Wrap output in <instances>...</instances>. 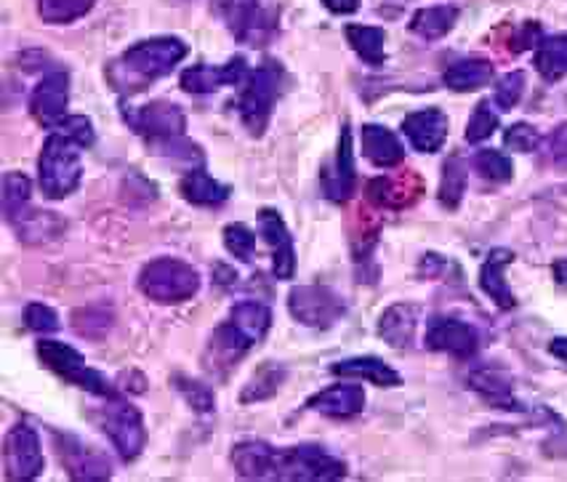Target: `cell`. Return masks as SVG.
Wrapping results in <instances>:
<instances>
[{"mask_svg":"<svg viewBox=\"0 0 567 482\" xmlns=\"http://www.w3.org/2000/svg\"><path fill=\"white\" fill-rule=\"evenodd\" d=\"M322 3L333 14H354L360 9V0H322Z\"/></svg>","mask_w":567,"mask_h":482,"instance_id":"c3c4849f","label":"cell"},{"mask_svg":"<svg viewBox=\"0 0 567 482\" xmlns=\"http://www.w3.org/2000/svg\"><path fill=\"white\" fill-rule=\"evenodd\" d=\"M546 150H549V161L554 166L567 171V123L559 125V129L549 136Z\"/></svg>","mask_w":567,"mask_h":482,"instance_id":"7dc6e473","label":"cell"},{"mask_svg":"<svg viewBox=\"0 0 567 482\" xmlns=\"http://www.w3.org/2000/svg\"><path fill=\"white\" fill-rule=\"evenodd\" d=\"M68 102H70V75L68 72H51L41 83L35 85L30 96V112L41 125L54 129L68 117Z\"/></svg>","mask_w":567,"mask_h":482,"instance_id":"4fadbf2b","label":"cell"},{"mask_svg":"<svg viewBox=\"0 0 567 482\" xmlns=\"http://www.w3.org/2000/svg\"><path fill=\"white\" fill-rule=\"evenodd\" d=\"M288 309L301 326L328 328L344 315V301L326 286H301L288 296Z\"/></svg>","mask_w":567,"mask_h":482,"instance_id":"8fae6325","label":"cell"},{"mask_svg":"<svg viewBox=\"0 0 567 482\" xmlns=\"http://www.w3.org/2000/svg\"><path fill=\"white\" fill-rule=\"evenodd\" d=\"M443 81L453 91H477L493 81V64L487 59H464L445 70Z\"/></svg>","mask_w":567,"mask_h":482,"instance_id":"f546056e","label":"cell"},{"mask_svg":"<svg viewBox=\"0 0 567 482\" xmlns=\"http://www.w3.org/2000/svg\"><path fill=\"white\" fill-rule=\"evenodd\" d=\"M421 195L419 176H402V180H373L368 184V201L379 208H402L411 206L415 197Z\"/></svg>","mask_w":567,"mask_h":482,"instance_id":"d4e9b609","label":"cell"},{"mask_svg":"<svg viewBox=\"0 0 567 482\" xmlns=\"http://www.w3.org/2000/svg\"><path fill=\"white\" fill-rule=\"evenodd\" d=\"M402 134L419 152H437L447 139V115L437 107L411 112L402 121Z\"/></svg>","mask_w":567,"mask_h":482,"instance_id":"d6986e66","label":"cell"},{"mask_svg":"<svg viewBox=\"0 0 567 482\" xmlns=\"http://www.w3.org/2000/svg\"><path fill=\"white\" fill-rule=\"evenodd\" d=\"M282 83V68L277 62H264L261 68L250 72L248 85L243 89L240 99H237V112L240 121L248 129L250 136L259 139L267 131L269 117H272L275 99L280 94Z\"/></svg>","mask_w":567,"mask_h":482,"instance_id":"277c9868","label":"cell"},{"mask_svg":"<svg viewBox=\"0 0 567 482\" xmlns=\"http://www.w3.org/2000/svg\"><path fill=\"white\" fill-rule=\"evenodd\" d=\"M474 171H477L480 176L487 182H496V184H504V182H512V174H514V166L509 157L504 155V152L498 150H480L477 155H474Z\"/></svg>","mask_w":567,"mask_h":482,"instance_id":"8d00e7d4","label":"cell"},{"mask_svg":"<svg viewBox=\"0 0 567 482\" xmlns=\"http://www.w3.org/2000/svg\"><path fill=\"white\" fill-rule=\"evenodd\" d=\"M536 70L549 83L567 75V35H551L538 43Z\"/></svg>","mask_w":567,"mask_h":482,"instance_id":"1f68e13d","label":"cell"},{"mask_svg":"<svg viewBox=\"0 0 567 482\" xmlns=\"http://www.w3.org/2000/svg\"><path fill=\"white\" fill-rule=\"evenodd\" d=\"M360 144H362V155L379 168H394L405 161V150H402L400 139L389 129H384V125H375V123L362 125Z\"/></svg>","mask_w":567,"mask_h":482,"instance_id":"7402d4cb","label":"cell"},{"mask_svg":"<svg viewBox=\"0 0 567 482\" xmlns=\"http://www.w3.org/2000/svg\"><path fill=\"white\" fill-rule=\"evenodd\" d=\"M184 57H187V43H182L179 38L142 41L107 64V81L117 94L134 96L161 78L171 75Z\"/></svg>","mask_w":567,"mask_h":482,"instance_id":"6da1fadb","label":"cell"},{"mask_svg":"<svg viewBox=\"0 0 567 482\" xmlns=\"http://www.w3.org/2000/svg\"><path fill=\"white\" fill-rule=\"evenodd\" d=\"M24 322H28L30 331L35 334H54L59 331V317L51 307H45V304H30L28 312H24Z\"/></svg>","mask_w":567,"mask_h":482,"instance_id":"bcb514c9","label":"cell"},{"mask_svg":"<svg viewBox=\"0 0 567 482\" xmlns=\"http://www.w3.org/2000/svg\"><path fill=\"white\" fill-rule=\"evenodd\" d=\"M282 381H286V368L277 366V362H269V366H264L256 371L254 379H250V384L243 389L240 400L243 402H259V400L272 398L277 389H280Z\"/></svg>","mask_w":567,"mask_h":482,"instance_id":"d590c367","label":"cell"},{"mask_svg":"<svg viewBox=\"0 0 567 482\" xmlns=\"http://www.w3.org/2000/svg\"><path fill=\"white\" fill-rule=\"evenodd\" d=\"M419 326V307L413 304H392L379 320V336L394 349H408L415 339Z\"/></svg>","mask_w":567,"mask_h":482,"instance_id":"cb8c5ba5","label":"cell"},{"mask_svg":"<svg viewBox=\"0 0 567 482\" xmlns=\"http://www.w3.org/2000/svg\"><path fill=\"white\" fill-rule=\"evenodd\" d=\"M496 129H498L496 110L491 107V102H480L472 112L470 123H466V142H472V144L485 142V139H491L493 134H496Z\"/></svg>","mask_w":567,"mask_h":482,"instance_id":"ab89813d","label":"cell"},{"mask_svg":"<svg viewBox=\"0 0 567 482\" xmlns=\"http://www.w3.org/2000/svg\"><path fill=\"white\" fill-rule=\"evenodd\" d=\"M138 288H142L147 299L157 304H182L193 299L197 290H200V275H197L193 264L163 256V259L150 261L142 269Z\"/></svg>","mask_w":567,"mask_h":482,"instance_id":"3957f363","label":"cell"},{"mask_svg":"<svg viewBox=\"0 0 567 482\" xmlns=\"http://www.w3.org/2000/svg\"><path fill=\"white\" fill-rule=\"evenodd\" d=\"M514 261V254L506 248H493L487 254V259L483 261V269H480V288L496 301V307L501 309H512L517 299H514L509 283H506V267Z\"/></svg>","mask_w":567,"mask_h":482,"instance_id":"44dd1931","label":"cell"},{"mask_svg":"<svg viewBox=\"0 0 567 482\" xmlns=\"http://www.w3.org/2000/svg\"><path fill=\"white\" fill-rule=\"evenodd\" d=\"M224 246H227V250L235 259L250 261L256 254V235L240 222L227 224V227H224Z\"/></svg>","mask_w":567,"mask_h":482,"instance_id":"60d3db41","label":"cell"},{"mask_svg":"<svg viewBox=\"0 0 567 482\" xmlns=\"http://www.w3.org/2000/svg\"><path fill=\"white\" fill-rule=\"evenodd\" d=\"M99 424H102L104 434L112 440L123 461H134L144 451L147 429H144L142 413L131 402L112 398L110 406H104L102 413H99Z\"/></svg>","mask_w":567,"mask_h":482,"instance_id":"52a82bcc","label":"cell"},{"mask_svg":"<svg viewBox=\"0 0 567 482\" xmlns=\"http://www.w3.org/2000/svg\"><path fill=\"white\" fill-rule=\"evenodd\" d=\"M277 448L264 440H243L233 448V466L246 480H277Z\"/></svg>","mask_w":567,"mask_h":482,"instance_id":"ac0fdd59","label":"cell"},{"mask_svg":"<svg viewBox=\"0 0 567 482\" xmlns=\"http://www.w3.org/2000/svg\"><path fill=\"white\" fill-rule=\"evenodd\" d=\"M307 406L328 419H352L365 408V392L358 384H333L312 394Z\"/></svg>","mask_w":567,"mask_h":482,"instance_id":"ffe728a7","label":"cell"},{"mask_svg":"<svg viewBox=\"0 0 567 482\" xmlns=\"http://www.w3.org/2000/svg\"><path fill=\"white\" fill-rule=\"evenodd\" d=\"M81 176V147L72 139L54 131V134L45 139L41 157H38V182H41L43 195L49 201H62V197L75 193Z\"/></svg>","mask_w":567,"mask_h":482,"instance_id":"7a4b0ae2","label":"cell"},{"mask_svg":"<svg viewBox=\"0 0 567 482\" xmlns=\"http://www.w3.org/2000/svg\"><path fill=\"white\" fill-rule=\"evenodd\" d=\"M549 352L554 358H559L567 366V339H554L549 345Z\"/></svg>","mask_w":567,"mask_h":482,"instance_id":"681fc988","label":"cell"},{"mask_svg":"<svg viewBox=\"0 0 567 482\" xmlns=\"http://www.w3.org/2000/svg\"><path fill=\"white\" fill-rule=\"evenodd\" d=\"M458 9L456 6H432V9H421L413 14L411 32H415L424 41H440L447 32L456 28Z\"/></svg>","mask_w":567,"mask_h":482,"instance_id":"f1b7e54d","label":"cell"},{"mask_svg":"<svg viewBox=\"0 0 567 482\" xmlns=\"http://www.w3.org/2000/svg\"><path fill=\"white\" fill-rule=\"evenodd\" d=\"M331 373L344 376V379H365L375 387H400L402 384L400 373L379 358H352V360L333 362Z\"/></svg>","mask_w":567,"mask_h":482,"instance_id":"484cf974","label":"cell"},{"mask_svg":"<svg viewBox=\"0 0 567 482\" xmlns=\"http://www.w3.org/2000/svg\"><path fill=\"white\" fill-rule=\"evenodd\" d=\"M176 389L187 398V402L195 408V411L200 413L214 411V402H216L214 392H210L206 384H200V381H189L184 379V376H179V379H176Z\"/></svg>","mask_w":567,"mask_h":482,"instance_id":"ee69618b","label":"cell"},{"mask_svg":"<svg viewBox=\"0 0 567 482\" xmlns=\"http://www.w3.org/2000/svg\"><path fill=\"white\" fill-rule=\"evenodd\" d=\"M248 64L243 57L229 59L221 68H214V64H197V68H189L182 72V89L187 94H214L221 85H235L246 78Z\"/></svg>","mask_w":567,"mask_h":482,"instance_id":"2e32d148","label":"cell"},{"mask_svg":"<svg viewBox=\"0 0 567 482\" xmlns=\"http://www.w3.org/2000/svg\"><path fill=\"white\" fill-rule=\"evenodd\" d=\"M354 184H358V174H354L352 131H349V125H344L339 136V152H336L333 168L322 174V189H326L328 201L347 203L354 195Z\"/></svg>","mask_w":567,"mask_h":482,"instance_id":"e0dca14e","label":"cell"},{"mask_svg":"<svg viewBox=\"0 0 567 482\" xmlns=\"http://www.w3.org/2000/svg\"><path fill=\"white\" fill-rule=\"evenodd\" d=\"M347 41L354 49V54H358L365 64H373V68L384 64V59H386V51H384L386 35H384V30H381V28H365V24H349V28H347Z\"/></svg>","mask_w":567,"mask_h":482,"instance_id":"4dcf8cb0","label":"cell"},{"mask_svg":"<svg viewBox=\"0 0 567 482\" xmlns=\"http://www.w3.org/2000/svg\"><path fill=\"white\" fill-rule=\"evenodd\" d=\"M525 94V72H509L504 75L496 85V104L501 110H514L519 104V99Z\"/></svg>","mask_w":567,"mask_h":482,"instance_id":"7bdbcfd3","label":"cell"},{"mask_svg":"<svg viewBox=\"0 0 567 482\" xmlns=\"http://www.w3.org/2000/svg\"><path fill=\"white\" fill-rule=\"evenodd\" d=\"M96 0H38V14L49 24H70L94 9Z\"/></svg>","mask_w":567,"mask_h":482,"instance_id":"836d02e7","label":"cell"},{"mask_svg":"<svg viewBox=\"0 0 567 482\" xmlns=\"http://www.w3.org/2000/svg\"><path fill=\"white\" fill-rule=\"evenodd\" d=\"M470 387L493 408H506V411H519V402L514 400V387L509 373L501 368H477L470 376Z\"/></svg>","mask_w":567,"mask_h":482,"instance_id":"603a6c76","label":"cell"},{"mask_svg":"<svg viewBox=\"0 0 567 482\" xmlns=\"http://www.w3.org/2000/svg\"><path fill=\"white\" fill-rule=\"evenodd\" d=\"M56 451L72 480H110L112 478V464L107 455L99 453L96 448L83 445L81 440L70 438V434H64V438L62 434H56Z\"/></svg>","mask_w":567,"mask_h":482,"instance_id":"5bb4252c","label":"cell"},{"mask_svg":"<svg viewBox=\"0 0 567 482\" xmlns=\"http://www.w3.org/2000/svg\"><path fill=\"white\" fill-rule=\"evenodd\" d=\"M54 131H59V134H64L68 139H72V142H75L81 150H89L91 144L96 142L94 123H91L89 117H83V115H70V117H64L62 123L54 125Z\"/></svg>","mask_w":567,"mask_h":482,"instance_id":"b9f144b4","label":"cell"},{"mask_svg":"<svg viewBox=\"0 0 567 482\" xmlns=\"http://www.w3.org/2000/svg\"><path fill=\"white\" fill-rule=\"evenodd\" d=\"M347 474V464L333 459L320 448L301 445L277 453V480H301V482H331Z\"/></svg>","mask_w":567,"mask_h":482,"instance_id":"8992f818","label":"cell"},{"mask_svg":"<svg viewBox=\"0 0 567 482\" xmlns=\"http://www.w3.org/2000/svg\"><path fill=\"white\" fill-rule=\"evenodd\" d=\"M123 115L125 123L147 142L150 150L184 136V129H187V117L174 102H150L142 110H128Z\"/></svg>","mask_w":567,"mask_h":482,"instance_id":"ba28073f","label":"cell"},{"mask_svg":"<svg viewBox=\"0 0 567 482\" xmlns=\"http://www.w3.org/2000/svg\"><path fill=\"white\" fill-rule=\"evenodd\" d=\"M504 144L514 152H533V150H538L540 134L536 129H533V125L514 123V125H509V129H506Z\"/></svg>","mask_w":567,"mask_h":482,"instance_id":"f6af8a7d","label":"cell"},{"mask_svg":"<svg viewBox=\"0 0 567 482\" xmlns=\"http://www.w3.org/2000/svg\"><path fill=\"white\" fill-rule=\"evenodd\" d=\"M30 193H32V184L24 174H6L3 176V214L6 222L17 224L19 219L30 214Z\"/></svg>","mask_w":567,"mask_h":482,"instance_id":"d6a6232c","label":"cell"},{"mask_svg":"<svg viewBox=\"0 0 567 482\" xmlns=\"http://www.w3.org/2000/svg\"><path fill=\"white\" fill-rule=\"evenodd\" d=\"M72 328L81 336H89V339H102V336L112 328V312L104 307L78 309V312L72 315Z\"/></svg>","mask_w":567,"mask_h":482,"instance_id":"f35d334b","label":"cell"},{"mask_svg":"<svg viewBox=\"0 0 567 482\" xmlns=\"http://www.w3.org/2000/svg\"><path fill=\"white\" fill-rule=\"evenodd\" d=\"M216 9L237 41L264 45L275 32V17L264 11L259 0H216Z\"/></svg>","mask_w":567,"mask_h":482,"instance_id":"30bf717a","label":"cell"},{"mask_svg":"<svg viewBox=\"0 0 567 482\" xmlns=\"http://www.w3.org/2000/svg\"><path fill=\"white\" fill-rule=\"evenodd\" d=\"M424 341L432 352H447L458 360H470L480 347V334L477 328L456 317H432Z\"/></svg>","mask_w":567,"mask_h":482,"instance_id":"7c38bea8","label":"cell"},{"mask_svg":"<svg viewBox=\"0 0 567 482\" xmlns=\"http://www.w3.org/2000/svg\"><path fill=\"white\" fill-rule=\"evenodd\" d=\"M466 189V163L458 155L447 157L443 166V182H440V203L445 208H458Z\"/></svg>","mask_w":567,"mask_h":482,"instance_id":"e575fe53","label":"cell"},{"mask_svg":"<svg viewBox=\"0 0 567 482\" xmlns=\"http://www.w3.org/2000/svg\"><path fill=\"white\" fill-rule=\"evenodd\" d=\"M179 193L184 201L193 203V206L214 208V206H221V203H227L229 187H224L221 182H216L214 176H208L203 168H193L179 182Z\"/></svg>","mask_w":567,"mask_h":482,"instance_id":"83f0119b","label":"cell"},{"mask_svg":"<svg viewBox=\"0 0 567 482\" xmlns=\"http://www.w3.org/2000/svg\"><path fill=\"white\" fill-rule=\"evenodd\" d=\"M38 358L49 371H54L62 379H68L70 384L85 389V392L99 394V398H115V387L104 379L102 373L94 371V368L85 366V360L81 358L78 349H72L70 345H62V341H51L43 339L38 341Z\"/></svg>","mask_w":567,"mask_h":482,"instance_id":"5b68a950","label":"cell"},{"mask_svg":"<svg viewBox=\"0 0 567 482\" xmlns=\"http://www.w3.org/2000/svg\"><path fill=\"white\" fill-rule=\"evenodd\" d=\"M3 466L9 480H35L41 478L45 461L41 451L38 432L28 424H17L9 429L3 442Z\"/></svg>","mask_w":567,"mask_h":482,"instance_id":"9c48e42d","label":"cell"},{"mask_svg":"<svg viewBox=\"0 0 567 482\" xmlns=\"http://www.w3.org/2000/svg\"><path fill=\"white\" fill-rule=\"evenodd\" d=\"M259 229L267 240V246L272 248V269L277 280H291L296 273V250H293V237L288 233L282 216L272 208H264L259 214Z\"/></svg>","mask_w":567,"mask_h":482,"instance_id":"9a60e30c","label":"cell"},{"mask_svg":"<svg viewBox=\"0 0 567 482\" xmlns=\"http://www.w3.org/2000/svg\"><path fill=\"white\" fill-rule=\"evenodd\" d=\"M14 227L19 229V237L28 243H38V240H49L62 233L64 224L56 219L51 211H43V214H28L24 219H19Z\"/></svg>","mask_w":567,"mask_h":482,"instance_id":"74e56055","label":"cell"},{"mask_svg":"<svg viewBox=\"0 0 567 482\" xmlns=\"http://www.w3.org/2000/svg\"><path fill=\"white\" fill-rule=\"evenodd\" d=\"M227 322L254 347L259 345L264 336H267L269 326H272V312L259 301H240L233 307Z\"/></svg>","mask_w":567,"mask_h":482,"instance_id":"4316f807","label":"cell"},{"mask_svg":"<svg viewBox=\"0 0 567 482\" xmlns=\"http://www.w3.org/2000/svg\"><path fill=\"white\" fill-rule=\"evenodd\" d=\"M551 273H554V280H557L559 286H567V259H559L557 264H554Z\"/></svg>","mask_w":567,"mask_h":482,"instance_id":"f907efd6","label":"cell"}]
</instances>
